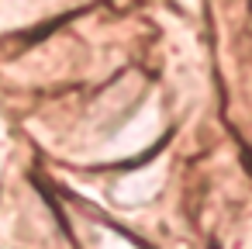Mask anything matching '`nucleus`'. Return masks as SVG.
I'll use <instances>...</instances> for the list:
<instances>
[{"mask_svg": "<svg viewBox=\"0 0 252 249\" xmlns=\"http://www.w3.org/2000/svg\"><path fill=\"white\" fill-rule=\"evenodd\" d=\"M66 4L69 0H0V38L42 25L49 14L63 11Z\"/></svg>", "mask_w": 252, "mask_h": 249, "instance_id": "1", "label": "nucleus"}, {"mask_svg": "<svg viewBox=\"0 0 252 249\" xmlns=\"http://www.w3.org/2000/svg\"><path fill=\"white\" fill-rule=\"evenodd\" d=\"M162 183V170L159 166H138L131 173L121 177L118 183V201L121 204H142L145 197H152V190Z\"/></svg>", "mask_w": 252, "mask_h": 249, "instance_id": "2", "label": "nucleus"}]
</instances>
